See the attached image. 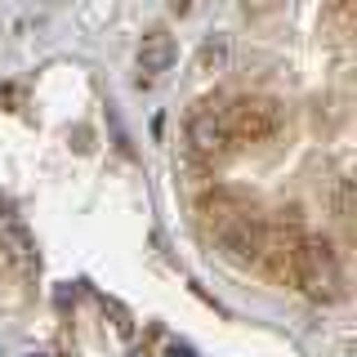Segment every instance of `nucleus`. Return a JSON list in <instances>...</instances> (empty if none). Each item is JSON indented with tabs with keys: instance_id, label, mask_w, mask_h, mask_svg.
Wrapping results in <instances>:
<instances>
[{
	"instance_id": "f257e3e1",
	"label": "nucleus",
	"mask_w": 357,
	"mask_h": 357,
	"mask_svg": "<svg viewBox=\"0 0 357 357\" xmlns=\"http://www.w3.org/2000/svg\"><path fill=\"white\" fill-rule=\"evenodd\" d=\"M290 277H295V286L304 290L308 299H317V304H335V299H344L340 255H335V245L321 241V237H299L295 241V255H290Z\"/></svg>"
},
{
	"instance_id": "f03ea898",
	"label": "nucleus",
	"mask_w": 357,
	"mask_h": 357,
	"mask_svg": "<svg viewBox=\"0 0 357 357\" xmlns=\"http://www.w3.org/2000/svg\"><path fill=\"white\" fill-rule=\"evenodd\" d=\"M210 228H215V241L223 245V255H228V259H237V264L259 259L264 228H259V219H255L245 206H237L232 197L210 201Z\"/></svg>"
},
{
	"instance_id": "7ed1b4c3",
	"label": "nucleus",
	"mask_w": 357,
	"mask_h": 357,
	"mask_svg": "<svg viewBox=\"0 0 357 357\" xmlns=\"http://www.w3.org/2000/svg\"><path fill=\"white\" fill-rule=\"evenodd\" d=\"M219 112H223V126H228V139H245V143H259L282 126V107L273 98H237V103Z\"/></svg>"
},
{
	"instance_id": "20e7f679",
	"label": "nucleus",
	"mask_w": 357,
	"mask_h": 357,
	"mask_svg": "<svg viewBox=\"0 0 357 357\" xmlns=\"http://www.w3.org/2000/svg\"><path fill=\"white\" fill-rule=\"evenodd\" d=\"M188 143L197 156H223L228 152V126H223V112L215 103H201V112H192L188 121Z\"/></svg>"
},
{
	"instance_id": "39448f33",
	"label": "nucleus",
	"mask_w": 357,
	"mask_h": 357,
	"mask_svg": "<svg viewBox=\"0 0 357 357\" xmlns=\"http://www.w3.org/2000/svg\"><path fill=\"white\" fill-rule=\"evenodd\" d=\"M174 59H178V50H174V36H170V31H148L143 45H139V72H143L139 85L156 81L161 72H170Z\"/></svg>"
},
{
	"instance_id": "423d86ee",
	"label": "nucleus",
	"mask_w": 357,
	"mask_h": 357,
	"mask_svg": "<svg viewBox=\"0 0 357 357\" xmlns=\"http://www.w3.org/2000/svg\"><path fill=\"white\" fill-rule=\"evenodd\" d=\"M0 255H5L18 273H31V268H36V237H31L18 219H5L0 223Z\"/></svg>"
},
{
	"instance_id": "0eeeda50",
	"label": "nucleus",
	"mask_w": 357,
	"mask_h": 357,
	"mask_svg": "<svg viewBox=\"0 0 357 357\" xmlns=\"http://www.w3.org/2000/svg\"><path fill=\"white\" fill-rule=\"evenodd\" d=\"M223 59H228V40H206V45H201L197 67H201V72H215V67H223Z\"/></svg>"
},
{
	"instance_id": "6e6552de",
	"label": "nucleus",
	"mask_w": 357,
	"mask_h": 357,
	"mask_svg": "<svg viewBox=\"0 0 357 357\" xmlns=\"http://www.w3.org/2000/svg\"><path fill=\"white\" fill-rule=\"evenodd\" d=\"M103 308L112 312V317H116V331H121V335H126V340H130V335H134V321H130V312L121 308L116 299H107V295H103Z\"/></svg>"
},
{
	"instance_id": "1a4fd4ad",
	"label": "nucleus",
	"mask_w": 357,
	"mask_h": 357,
	"mask_svg": "<svg viewBox=\"0 0 357 357\" xmlns=\"http://www.w3.org/2000/svg\"><path fill=\"white\" fill-rule=\"evenodd\" d=\"M165 357H201V353L192 349V344H178V340H174L170 349H165Z\"/></svg>"
},
{
	"instance_id": "9d476101",
	"label": "nucleus",
	"mask_w": 357,
	"mask_h": 357,
	"mask_svg": "<svg viewBox=\"0 0 357 357\" xmlns=\"http://www.w3.org/2000/svg\"><path fill=\"white\" fill-rule=\"evenodd\" d=\"M27 357H54V353H27Z\"/></svg>"
},
{
	"instance_id": "9b49d317",
	"label": "nucleus",
	"mask_w": 357,
	"mask_h": 357,
	"mask_svg": "<svg viewBox=\"0 0 357 357\" xmlns=\"http://www.w3.org/2000/svg\"><path fill=\"white\" fill-rule=\"evenodd\" d=\"M130 357H148V353H130Z\"/></svg>"
}]
</instances>
